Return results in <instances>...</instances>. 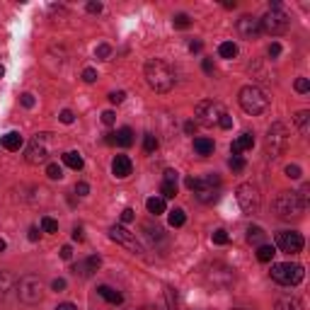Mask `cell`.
I'll list each match as a JSON object with an SVG mask.
<instances>
[{"label": "cell", "mask_w": 310, "mask_h": 310, "mask_svg": "<svg viewBox=\"0 0 310 310\" xmlns=\"http://www.w3.org/2000/svg\"><path fill=\"white\" fill-rule=\"evenodd\" d=\"M102 122L107 124V126H111V124L117 122V114H114V111H109V109H107V111H102Z\"/></svg>", "instance_id": "obj_43"}, {"label": "cell", "mask_w": 310, "mask_h": 310, "mask_svg": "<svg viewBox=\"0 0 310 310\" xmlns=\"http://www.w3.org/2000/svg\"><path fill=\"white\" fill-rule=\"evenodd\" d=\"M88 191H90V187L85 184V182H78V184H75V194H78V197H88Z\"/></svg>", "instance_id": "obj_45"}, {"label": "cell", "mask_w": 310, "mask_h": 310, "mask_svg": "<svg viewBox=\"0 0 310 310\" xmlns=\"http://www.w3.org/2000/svg\"><path fill=\"white\" fill-rule=\"evenodd\" d=\"M252 145H255V133H252V131H245V133H240V136L232 141L230 153L232 155H240L243 150H250Z\"/></svg>", "instance_id": "obj_17"}, {"label": "cell", "mask_w": 310, "mask_h": 310, "mask_svg": "<svg viewBox=\"0 0 310 310\" xmlns=\"http://www.w3.org/2000/svg\"><path fill=\"white\" fill-rule=\"evenodd\" d=\"M5 247H8V245H5V240H0V252H5Z\"/></svg>", "instance_id": "obj_62"}, {"label": "cell", "mask_w": 310, "mask_h": 310, "mask_svg": "<svg viewBox=\"0 0 310 310\" xmlns=\"http://www.w3.org/2000/svg\"><path fill=\"white\" fill-rule=\"evenodd\" d=\"M277 245L281 247V252H288V255H296L303 250V235L296 230H281L277 235Z\"/></svg>", "instance_id": "obj_13"}, {"label": "cell", "mask_w": 310, "mask_h": 310, "mask_svg": "<svg viewBox=\"0 0 310 310\" xmlns=\"http://www.w3.org/2000/svg\"><path fill=\"white\" fill-rule=\"evenodd\" d=\"M187 189H191V191H197V187H199V177H187Z\"/></svg>", "instance_id": "obj_51"}, {"label": "cell", "mask_w": 310, "mask_h": 310, "mask_svg": "<svg viewBox=\"0 0 310 310\" xmlns=\"http://www.w3.org/2000/svg\"><path fill=\"white\" fill-rule=\"evenodd\" d=\"M63 165H68L70 170H83V155L78 153V150H68V153H63Z\"/></svg>", "instance_id": "obj_23"}, {"label": "cell", "mask_w": 310, "mask_h": 310, "mask_svg": "<svg viewBox=\"0 0 310 310\" xmlns=\"http://www.w3.org/2000/svg\"><path fill=\"white\" fill-rule=\"evenodd\" d=\"M235 194H238V204H240V209H243L247 216H255L257 211H259L262 197H259V189H257L255 184L245 182V184H240V187L235 189Z\"/></svg>", "instance_id": "obj_7"}, {"label": "cell", "mask_w": 310, "mask_h": 310, "mask_svg": "<svg viewBox=\"0 0 310 310\" xmlns=\"http://www.w3.org/2000/svg\"><path fill=\"white\" fill-rule=\"evenodd\" d=\"M172 24H175L177 29H187L189 24H191V20H189V15L179 12V15H175V17H172Z\"/></svg>", "instance_id": "obj_32"}, {"label": "cell", "mask_w": 310, "mask_h": 310, "mask_svg": "<svg viewBox=\"0 0 310 310\" xmlns=\"http://www.w3.org/2000/svg\"><path fill=\"white\" fill-rule=\"evenodd\" d=\"M274 255H277L274 245H259V247H257V259H259V262H272Z\"/></svg>", "instance_id": "obj_28"}, {"label": "cell", "mask_w": 310, "mask_h": 310, "mask_svg": "<svg viewBox=\"0 0 310 310\" xmlns=\"http://www.w3.org/2000/svg\"><path fill=\"white\" fill-rule=\"evenodd\" d=\"M163 182H175L177 184V172L175 170H165V179Z\"/></svg>", "instance_id": "obj_52"}, {"label": "cell", "mask_w": 310, "mask_h": 310, "mask_svg": "<svg viewBox=\"0 0 310 310\" xmlns=\"http://www.w3.org/2000/svg\"><path fill=\"white\" fill-rule=\"evenodd\" d=\"M42 230H44V232H58V221H54V218L44 216V218H42Z\"/></svg>", "instance_id": "obj_34"}, {"label": "cell", "mask_w": 310, "mask_h": 310, "mask_svg": "<svg viewBox=\"0 0 310 310\" xmlns=\"http://www.w3.org/2000/svg\"><path fill=\"white\" fill-rule=\"evenodd\" d=\"M0 143H3L5 150H20L24 141H22V136H20L17 131H10V133H5V136L0 138Z\"/></svg>", "instance_id": "obj_19"}, {"label": "cell", "mask_w": 310, "mask_h": 310, "mask_svg": "<svg viewBox=\"0 0 310 310\" xmlns=\"http://www.w3.org/2000/svg\"><path fill=\"white\" fill-rule=\"evenodd\" d=\"M155 148H158V138H155L153 133H148V136L143 138V150L145 153H153Z\"/></svg>", "instance_id": "obj_35"}, {"label": "cell", "mask_w": 310, "mask_h": 310, "mask_svg": "<svg viewBox=\"0 0 310 310\" xmlns=\"http://www.w3.org/2000/svg\"><path fill=\"white\" fill-rule=\"evenodd\" d=\"M15 291H17V296H20L22 303L34 305V303L42 300V279L36 277V274H27V277H22L17 281V288H15Z\"/></svg>", "instance_id": "obj_6"}, {"label": "cell", "mask_w": 310, "mask_h": 310, "mask_svg": "<svg viewBox=\"0 0 310 310\" xmlns=\"http://www.w3.org/2000/svg\"><path fill=\"white\" fill-rule=\"evenodd\" d=\"M296 126H298L300 136H308L310 133V111L308 109H303L296 114Z\"/></svg>", "instance_id": "obj_25"}, {"label": "cell", "mask_w": 310, "mask_h": 310, "mask_svg": "<svg viewBox=\"0 0 310 310\" xmlns=\"http://www.w3.org/2000/svg\"><path fill=\"white\" fill-rule=\"evenodd\" d=\"M238 32L243 39H257L259 34H262V24L257 17H250V15H245L238 20Z\"/></svg>", "instance_id": "obj_14"}, {"label": "cell", "mask_w": 310, "mask_h": 310, "mask_svg": "<svg viewBox=\"0 0 310 310\" xmlns=\"http://www.w3.org/2000/svg\"><path fill=\"white\" fill-rule=\"evenodd\" d=\"M184 223H187V216H184V211H182V209L170 211V225H172V228H179V225H184Z\"/></svg>", "instance_id": "obj_30"}, {"label": "cell", "mask_w": 310, "mask_h": 310, "mask_svg": "<svg viewBox=\"0 0 310 310\" xmlns=\"http://www.w3.org/2000/svg\"><path fill=\"white\" fill-rule=\"evenodd\" d=\"M266 56H269V58H279V56H281V44H279V42H272V44L266 46Z\"/></svg>", "instance_id": "obj_37"}, {"label": "cell", "mask_w": 310, "mask_h": 310, "mask_svg": "<svg viewBox=\"0 0 310 310\" xmlns=\"http://www.w3.org/2000/svg\"><path fill=\"white\" fill-rule=\"evenodd\" d=\"M184 131H187V133H194V131H197V124H194V122H187V124H184Z\"/></svg>", "instance_id": "obj_59"}, {"label": "cell", "mask_w": 310, "mask_h": 310, "mask_svg": "<svg viewBox=\"0 0 310 310\" xmlns=\"http://www.w3.org/2000/svg\"><path fill=\"white\" fill-rule=\"evenodd\" d=\"M17 288V279L12 277L10 272H0V303L10 296V291Z\"/></svg>", "instance_id": "obj_18"}, {"label": "cell", "mask_w": 310, "mask_h": 310, "mask_svg": "<svg viewBox=\"0 0 310 310\" xmlns=\"http://www.w3.org/2000/svg\"><path fill=\"white\" fill-rule=\"evenodd\" d=\"M230 310H245V308H230Z\"/></svg>", "instance_id": "obj_64"}, {"label": "cell", "mask_w": 310, "mask_h": 310, "mask_svg": "<svg viewBox=\"0 0 310 310\" xmlns=\"http://www.w3.org/2000/svg\"><path fill=\"white\" fill-rule=\"evenodd\" d=\"M274 310H303V303H300V298H296V296H284V298L277 300Z\"/></svg>", "instance_id": "obj_20"}, {"label": "cell", "mask_w": 310, "mask_h": 310, "mask_svg": "<svg viewBox=\"0 0 310 310\" xmlns=\"http://www.w3.org/2000/svg\"><path fill=\"white\" fill-rule=\"evenodd\" d=\"M218 187H221V179L216 175H209V177L199 179V187H197V199L204 201V204H211V201L218 199Z\"/></svg>", "instance_id": "obj_12"}, {"label": "cell", "mask_w": 310, "mask_h": 310, "mask_svg": "<svg viewBox=\"0 0 310 310\" xmlns=\"http://www.w3.org/2000/svg\"><path fill=\"white\" fill-rule=\"evenodd\" d=\"M58 119H61L63 124H73V119H75V117H73V111H70V109H63L61 114H58Z\"/></svg>", "instance_id": "obj_44"}, {"label": "cell", "mask_w": 310, "mask_h": 310, "mask_svg": "<svg viewBox=\"0 0 310 310\" xmlns=\"http://www.w3.org/2000/svg\"><path fill=\"white\" fill-rule=\"evenodd\" d=\"M49 158V145H46V133L34 136L32 143L27 145V163L29 165H42Z\"/></svg>", "instance_id": "obj_11"}, {"label": "cell", "mask_w": 310, "mask_h": 310, "mask_svg": "<svg viewBox=\"0 0 310 310\" xmlns=\"http://www.w3.org/2000/svg\"><path fill=\"white\" fill-rule=\"evenodd\" d=\"M46 175L51 179H61L63 177V167L56 165V163H49V165H46Z\"/></svg>", "instance_id": "obj_33"}, {"label": "cell", "mask_w": 310, "mask_h": 310, "mask_svg": "<svg viewBox=\"0 0 310 310\" xmlns=\"http://www.w3.org/2000/svg\"><path fill=\"white\" fill-rule=\"evenodd\" d=\"M300 175H303V170H300L298 165H288V167H286V177H291V179H300Z\"/></svg>", "instance_id": "obj_40"}, {"label": "cell", "mask_w": 310, "mask_h": 310, "mask_svg": "<svg viewBox=\"0 0 310 310\" xmlns=\"http://www.w3.org/2000/svg\"><path fill=\"white\" fill-rule=\"evenodd\" d=\"M109 54H111L109 44H100L97 49H95V56H97V58H102V61H107V58H109Z\"/></svg>", "instance_id": "obj_38"}, {"label": "cell", "mask_w": 310, "mask_h": 310, "mask_svg": "<svg viewBox=\"0 0 310 310\" xmlns=\"http://www.w3.org/2000/svg\"><path fill=\"white\" fill-rule=\"evenodd\" d=\"M131 160L126 158V155H117L114 158V163H111V172H114V177H119V179H126L129 175H131Z\"/></svg>", "instance_id": "obj_16"}, {"label": "cell", "mask_w": 310, "mask_h": 310, "mask_svg": "<svg viewBox=\"0 0 310 310\" xmlns=\"http://www.w3.org/2000/svg\"><path fill=\"white\" fill-rule=\"evenodd\" d=\"M204 70H206V73H213V61H211V58H204Z\"/></svg>", "instance_id": "obj_56"}, {"label": "cell", "mask_w": 310, "mask_h": 310, "mask_svg": "<svg viewBox=\"0 0 310 310\" xmlns=\"http://www.w3.org/2000/svg\"><path fill=\"white\" fill-rule=\"evenodd\" d=\"M22 107H27V109H32L34 107V97L27 92V95H22Z\"/></svg>", "instance_id": "obj_50"}, {"label": "cell", "mask_w": 310, "mask_h": 310, "mask_svg": "<svg viewBox=\"0 0 310 310\" xmlns=\"http://www.w3.org/2000/svg\"><path fill=\"white\" fill-rule=\"evenodd\" d=\"M70 255H73L70 245H63V247H61V259H70Z\"/></svg>", "instance_id": "obj_55"}, {"label": "cell", "mask_w": 310, "mask_h": 310, "mask_svg": "<svg viewBox=\"0 0 310 310\" xmlns=\"http://www.w3.org/2000/svg\"><path fill=\"white\" fill-rule=\"evenodd\" d=\"M218 126H221V129H230V126H232V119H230V114H223L221 119H218Z\"/></svg>", "instance_id": "obj_47"}, {"label": "cell", "mask_w": 310, "mask_h": 310, "mask_svg": "<svg viewBox=\"0 0 310 310\" xmlns=\"http://www.w3.org/2000/svg\"><path fill=\"white\" fill-rule=\"evenodd\" d=\"M201 42H189V51H201Z\"/></svg>", "instance_id": "obj_58"}, {"label": "cell", "mask_w": 310, "mask_h": 310, "mask_svg": "<svg viewBox=\"0 0 310 310\" xmlns=\"http://www.w3.org/2000/svg\"><path fill=\"white\" fill-rule=\"evenodd\" d=\"M145 83L155 92H170L175 88V70L163 58H150L145 63Z\"/></svg>", "instance_id": "obj_1"}, {"label": "cell", "mask_w": 310, "mask_h": 310, "mask_svg": "<svg viewBox=\"0 0 310 310\" xmlns=\"http://www.w3.org/2000/svg\"><path fill=\"white\" fill-rule=\"evenodd\" d=\"M88 12H92V15H100V12H102V3H95V0H92V3H88Z\"/></svg>", "instance_id": "obj_48"}, {"label": "cell", "mask_w": 310, "mask_h": 310, "mask_svg": "<svg viewBox=\"0 0 310 310\" xmlns=\"http://www.w3.org/2000/svg\"><path fill=\"white\" fill-rule=\"evenodd\" d=\"M194 114H197V122H199L201 126H213V124H218V119L225 114V109H223L221 102H216V100H201L199 104H197Z\"/></svg>", "instance_id": "obj_8"}, {"label": "cell", "mask_w": 310, "mask_h": 310, "mask_svg": "<svg viewBox=\"0 0 310 310\" xmlns=\"http://www.w3.org/2000/svg\"><path fill=\"white\" fill-rule=\"evenodd\" d=\"M272 279L281 284V286H298L303 277H305V272H303V266L300 264H291V262H284V264H274L272 266Z\"/></svg>", "instance_id": "obj_5"}, {"label": "cell", "mask_w": 310, "mask_h": 310, "mask_svg": "<svg viewBox=\"0 0 310 310\" xmlns=\"http://www.w3.org/2000/svg\"><path fill=\"white\" fill-rule=\"evenodd\" d=\"M194 150L206 158V155L213 153V141L211 138H194Z\"/></svg>", "instance_id": "obj_27"}, {"label": "cell", "mask_w": 310, "mask_h": 310, "mask_svg": "<svg viewBox=\"0 0 310 310\" xmlns=\"http://www.w3.org/2000/svg\"><path fill=\"white\" fill-rule=\"evenodd\" d=\"M104 141H107L109 145H114L117 143V136H114V133H107V138H104Z\"/></svg>", "instance_id": "obj_60"}, {"label": "cell", "mask_w": 310, "mask_h": 310, "mask_svg": "<svg viewBox=\"0 0 310 310\" xmlns=\"http://www.w3.org/2000/svg\"><path fill=\"white\" fill-rule=\"evenodd\" d=\"M145 209H148V213H153V216H160V213H165V199L163 197H150V199L145 201Z\"/></svg>", "instance_id": "obj_24"}, {"label": "cell", "mask_w": 310, "mask_h": 310, "mask_svg": "<svg viewBox=\"0 0 310 310\" xmlns=\"http://www.w3.org/2000/svg\"><path fill=\"white\" fill-rule=\"evenodd\" d=\"M56 310H78V305H73V303H61Z\"/></svg>", "instance_id": "obj_57"}, {"label": "cell", "mask_w": 310, "mask_h": 310, "mask_svg": "<svg viewBox=\"0 0 310 310\" xmlns=\"http://www.w3.org/2000/svg\"><path fill=\"white\" fill-rule=\"evenodd\" d=\"M259 24H262V32L284 34L288 29V24H291V17H288L281 8H272V10L266 12L262 20H259Z\"/></svg>", "instance_id": "obj_9"}, {"label": "cell", "mask_w": 310, "mask_h": 310, "mask_svg": "<svg viewBox=\"0 0 310 310\" xmlns=\"http://www.w3.org/2000/svg\"><path fill=\"white\" fill-rule=\"evenodd\" d=\"M124 97H126V95H124L122 90H119V92H109V102H114V104H122Z\"/></svg>", "instance_id": "obj_46"}, {"label": "cell", "mask_w": 310, "mask_h": 310, "mask_svg": "<svg viewBox=\"0 0 310 310\" xmlns=\"http://www.w3.org/2000/svg\"><path fill=\"white\" fill-rule=\"evenodd\" d=\"M114 136H117V145H122V148H129V145H133V131L129 129V126L119 129V131L114 133Z\"/></svg>", "instance_id": "obj_26"}, {"label": "cell", "mask_w": 310, "mask_h": 310, "mask_svg": "<svg viewBox=\"0 0 310 310\" xmlns=\"http://www.w3.org/2000/svg\"><path fill=\"white\" fill-rule=\"evenodd\" d=\"M238 102H240V107H243L247 114H252V117L264 114V111L269 109V97H266L264 90L257 88V85H247V88L240 90Z\"/></svg>", "instance_id": "obj_2"}, {"label": "cell", "mask_w": 310, "mask_h": 310, "mask_svg": "<svg viewBox=\"0 0 310 310\" xmlns=\"http://www.w3.org/2000/svg\"><path fill=\"white\" fill-rule=\"evenodd\" d=\"M83 80H85V83H95V80H97V70H95V68H85V70H83Z\"/></svg>", "instance_id": "obj_42"}, {"label": "cell", "mask_w": 310, "mask_h": 310, "mask_svg": "<svg viewBox=\"0 0 310 310\" xmlns=\"http://www.w3.org/2000/svg\"><path fill=\"white\" fill-rule=\"evenodd\" d=\"M211 240H213L216 245H225V243H228V232H225V230H216L213 235H211Z\"/></svg>", "instance_id": "obj_39"}, {"label": "cell", "mask_w": 310, "mask_h": 310, "mask_svg": "<svg viewBox=\"0 0 310 310\" xmlns=\"http://www.w3.org/2000/svg\"><path fill=\"white\" fill-rule=\"evenodd\" d=\"M97 293H100L107 303H111V305H119V303H124V296L119 293V291H114L111 286H100V288H97Z\"/></svg>", "instance_id": "obj_21"}, {"label": "cell", "mask_w": 310, "mask_h": 310, "mask_svg": "<svg viewBox=\"0 0 310 310\" xmlns=\"http://www.w3.org/2000/svg\"><path fill=\"white\" fill-rule=\"evenodd\" d=\"M5 75V66H3V63H0V78Z\"/></svg>", "instance_id": "obj_63"}, {"label": "cell", "mask_w": 310, "mask_h": 310, "mask_svg": "<svg viewBox=\"0 0 310 310\" xmlns=\"http://www.w3.org/2000/svg\"><path fill=\"white\" fill-rule=\"evenodd\" d=\"M218 54H221V58H235L238 56V46L232 44V42H223L218 46Z\"/></svg>", "instance_id": "obj_29"}, {"label": "cell", "mask_w": 310, "mask_h": 310, "mask_svg": "<svg viewBox=\"0 0 310 310\" xmlns=\"http://www.w3.org/2000/svg\"><path fill=\"white\" fill-rule=\"evenodd\" d=\"M230 167H232V172H243V170H245V158H243V155H232V158H230Z\"/></svg>", "instance_id": "obj_36"}, {"label": "cell", "mask_w": 310, "mask_h": 310, "mask_svg": "<svg viewBox=\"0 0 310 310\" xmlns=\"http://www.w3.org/2000/svg\"><path fill=\"white\" fill-rule=\"evenodd\" d=\"M286 148H288V129H286V124L274 122L272 126H269L266 136H264V153H266V158H272V160H274V158H279Z\"/></svg>", "instance_id": "obj_3"}, {"label": "cell", "mask_w": 310, "mask_h": 310, "mask_svg": "<svg viewBox=\"0 0 310 310\" xmlns=\"http://www.w3.org/2000/svg\"><path fill=\"white\" fill-rule=\"evenodd\" d=\"M39 238V232H36V228H29V240H36Z\"/></svg>", "instance_id": "obj_61"}, {"label": "cell", "mask_w": 310, "mask_h": 310, "mask_svg": "<svg viewBox=\"0 0 310 310\" xmlns=\"http://www.w3.org/2000/svg\"><path fill=\"white\" fill-rule=\"evenodd\" d=\"M73 240H78V243H83V240H85V232H83V228H73Z\"/></svg>", "instance_id": "obj_54"}, {"label": "cell", "mask_w": 310, "mask_h": 310, "mask_svg": "<svg viewBox=\"0 0 310 310\" xmlns=\"http://www.w3.org/2000/svg\"><path fill=\"white\" fill-rule=\"evenodd\" d=\"M160 194H163V199H175V197H177V184H175V182H163Z\"/></svg>", "instance_id": "obj_31"}, {"label": "cell", "mask_w": 310, "mask_h": 310, "mask_svg": "<svg viewBox=\"0 0 310 310\" xmlns=\"http://www.w3.org/2000/svg\"><path fill=\"white\" fill-rule=\"evenodd\" d=\"M109 238L114 240V243L124 245L126 250H131L133 255H143V245L136 240V235H133L131 230H126L124 225H111L109 228Z\"/></svg>", "instance_id": "obj_10"}, {"label": "cell", "mask_w": 310, "mask_h": 310, "mask_svg": "<svg viewBox=\"0 0 310 310\" xmlns=\"http://www.w3.org/2000/svg\"><path fill=\"white\" fill-rule=\"evenodd\" d=\"M133 221V209H124L122 211V223H131Z\"/></svg>", "instance_id": "obj_49"}, {"label": "cell", "mask_w": 310, "mask_h": 310, "mask_svg": "<svg viewBox=\"0 0 310 310\" xmlns=\"http://www.w3.org/2000/svg\"><path fill=\"white\" fill-rule=\"evenodd\" d=\"M100 264H102V259L97 255H92V257H88V259H83V262H78V264L73 266V272L80 274V277H90V274H95V272L100 269Z\"/></svg>", "instance_id": "obj_15"}, {"label": "cell", "mask_w": 310, "mask_h": 310, "mask_svg": "<svg viewBox=\"0 0 310 310\" xmlns=\"http://www.w3.org/2000/svg\"><path fill=\"white\" fill-rule=\"evenodd\" d=\"M274 211H277L279 218L291 221V218H298L300 213L305 211V204L300 201L298 191H281L274 199Z\"/></svg>", "instance_id": "obj_4"}, {"label": "cell", "mask_w": 310, "mask_h": 310, "mask_svg": "<svg viewBox=\"0 0 310 310\" xmlns=\"http://www.w3.org/2000/svg\"><path fill=\"white\" fill-rule=\"evenodd\" d=\"M51 288H54V291H63V288H66V279H54Z\"/></svg>", "instance_id": "obj_53"}, {"label": "cell", "mask_w": 310, "mask_h": 310, "mask_svg": "<svg viewBox=\"0 0 310 310\" xmlns=\"http://www.w3.org/2000/svg\"><path fill=\"white\" fill-rule=\"evenodd\" d=\"M296 90H298L300 95H305V92H308V90H310L308 78H298V80H296Z\"/></svg>", "instance_id": "obj_41"}, {"label": "cell", "mask_w": 310, "mask_h": 310, "mask_svg": "<svg viewBox=\"0 0 310 310\" xmlns=\"http://www.w3.org/2000/svg\"><path fill=\"white\" fill-rule=\"evenodd\" d=\"M264 240H266V232L262 230L259 225H250V228H247V243L250 245H257V247H259V245H264Z\"/></svg>", "instance_id": "obj_22"}]
</instances>
